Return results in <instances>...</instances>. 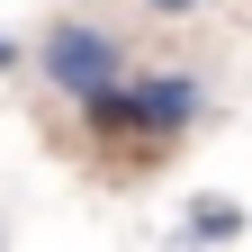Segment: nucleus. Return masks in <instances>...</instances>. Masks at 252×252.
I'll return each mask as SVG.
<instances>
[{"mask_svg": "<svg viewBox=\"0 0 252 252\" xmlns=\"http://www.w3.org/2000/svg\"><path fill=\"white\" fill-rule=\"evenodd\" d=\"M36 72H45L72 108H90V99H108V90L126 81V45L108 36L99 18H54L45 36H36Z\"/></svg>", "mask_w": 252, "mask_h": 252, "instance_id": "2", "label": "nucleus"}, {"mask_svg": "<svg viewBox=\"0 0 252 252\" xmlns=\"http://www.w3.org/2000/svg\"><path fill=\"white\" fill-rule=\"evenodd\" d=\"M234 234H243V207H234V198H189V207H180V243L207 252V243H234Z\"/></svg>", "mask_w": 252, "mask_h": 252, "instance_id": "3", "label": "nucleus"}, {"mask_svg": "<svg viewBox=\"0 0 252 252\" xmlns=\"http://www.w3.org/2000/svg\"><path fill=\"white\" fill-rule=\"evenodd\" d=\"M9 63H18V45H9V36H0V72H9Z\"/></svg>", "mask_w": 252, "mask_h": 252, "instance_id": "5", "label": "nucleus"}, {"mask_svg": "<svg viewBox=\"0 0 252 252\" xmlns=\"http://www.w3.org/2000/svg\"><path fill=\"white\" fill-rule=\"evenodd\" d=\"M144 9H153V18H198L207 0H144Z\"/></svg>", "mask_w": 252, "mask_h": 252, "instance_id": "4", "label": "nucleus"}, {"mask_svg": "<svg viewBox=\"0 0 252 252\" xmlns=\"http://www.w3.org/2000/svg\"><path fill=\"white\" fill-rule=\"evenodd\" d=\"M90 135L99 144H171L189 117H198V81L189 72H126L108 99H90Z\"/></svg>", "mask_w": 252, "mask_h": 252, "instance_id": "1", "label": "nucleus"}]
</instances>
